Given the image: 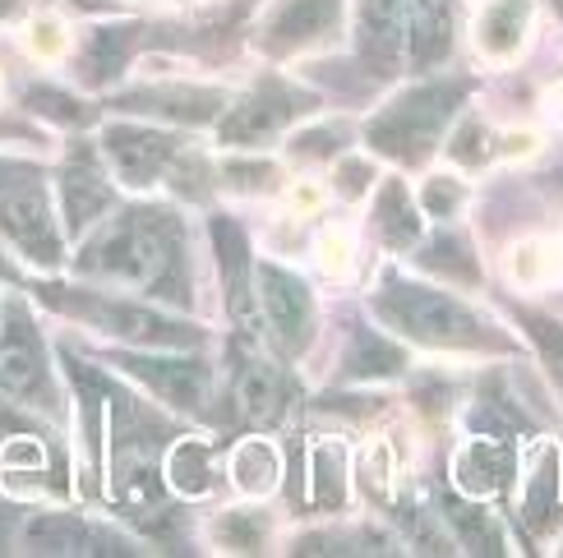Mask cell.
I'll use <instances>...</instances> for the list:
<instances>
[{"mask_svg":"<svg viewBox=\"0 0 563 558\" xmlns=\"http://www.w3.org/2000/svg\"><path fill=\"white\" fill-rule=\"evenodd\" d=\"M176 264H180L176 222L172 213H157V208H139V213L111 222L84 254L88 272L130 287H167L176 277Z\"/></svg>","mask_w":563,"mask_h":558,"instance_id":"6da1fadb","label":"cell"},{"mask_svg":"<svg viewBox=\"0 0 563 558\" xmlns=\"http://www.w3.org/2000/svg\"><path fill=\"white\" fill-rule=\"evenodd\" d=\"M379 319L388 328L407 333L416 342H430V346H476L485 333L481 323L466 314L457 300L439 295V291H426V287H407V282H393L384 295H379Z\"/></svg>","mask_w":563,"mask_h":558,"instance_id":"7a4b0ae2","label":"cell"},{"mask_svg":"<svg viewBox=\"0 0 563 558\" xmlns=\"http://www.w3.org/2000/svg\"><path fill=\"white\" fill-rule=\"evenodd\" d=\"M462 98V83H434V88H416L407 98H397L379 121L369 125V144L379 153H393L402 161H420L434 144L439 130L449 125V115Z\"/></svg>","mask_w":563,"mask_h":558,"instance_id":"3957f363","label":"cell"},{"mask_svg":"<svg viewBox=\"0 0 563 558\" xmlns=\"http://www.w3.org/2000/svg\"><path fill=\"white\" fill-rule=\"evenodd\" d=\"M254 287H260V305H264L273 342L287 356H296L300 346L310 342V328H314V300H310V291H305L300 277H291L287 268H273V264H264L260 272H254Z\"/></svg>","mask_w":563,"mask_h":558,"instance_id":"277c9868","label":"cell"},{"mask_svg":"<svg viewBox=\"0 0 563 558\" xmlns=\"http://www.w3.org/2000/svg\"><path fill=\"white\" fill-rule=\"evenodd\" d=\"M0 231L5 241L29 254L33 264H56L60 259V231H56V217L46 208V194L37 185H19V190H5L0 199Z\"/></svg>","mask_w":563,"mask_h":558,"instance_id":"5b68a950","label":"cell"},{"mask_svg":"<svg viewBox=\"0 0 563 558\" xmlns=\"http://www.w3.org/2000/svg\"><path fill=\"white\" fill-rule=\"evenodd\" d=\"M60 300V295H56ZM69 314L88 319L92 328H107L115 337H130V342H144V346H195L199 333L180 328V323L162 319L153 310H139V305H111V300H60Z\"/></svg>","mask_w":563,"mask_h":558,"instance_id":"8992f818","label":"cell"},{"mask_svg":"<svg viewBox=\"0 0 563 558\" xmlns=\"http://www.w3.org/2000/svg\"><path fill=\"white\" fill-rule=\"evenodd\" d=\"M102 144H107L115 176H121L125 185H153L176 153L172 134H157V130H144V125H111L102 134Z\"/></svg>","mask_w":563,"mask_h":558,"instance_id":"52a82bcc","label":"cell"},{"mask_svg":"<svg viewBox=\"0 0 563 558\" xmlns=\"http://www.w3.org/2000/svg\"><path fill=\"white\" fill-rule=\"evenodd\" d=\"M342 14V0H282L264 23V46L268 52H296L305 42H319L333 33Z\"/></svg>","mask_w":563,"mask_h":558,"instance_id":"ba28073f","label":"cell"},{"mask_svg":"<svg viewBox=\"0 0 563 558\" xmlns=\"http://www.w3.org/2000/svg\"><path fill=\"white\" fill-rule=\"evenodd\" d=\"M402 52V0H361V56L374 75H393Z\"/></svg>","mask_w":563,"mask_h":558,"instance_id":"9c48e42d","label":"cell"},{"mask_svg":"<svg viewBox=\"0 0 563 558\" xmlns=\"http://www.w3.org/2000/svg\"><path fill=\"white\" fill-rule=\"evenodd\" d=\"M42 383V346L33 328L19 314L10 319L5 337H0V392L5 398H29Z\"/></svg>","mask_w":563,"mask_h":558,"instance_id":"30bf717a","label":"cell"},{"mask_svg":"<svg viewBox=\"0 0 563 558\" xmlns=\"http://www.w3.org/2000/svg\"><path fill=\"white\" fill-rule=\"evenodd\" d=\"M512 467V453L508 444H499V438H472L457 461H453V480H457V490L462 494H472V499H485V494H495L504 476Z\"/></svg>","mask_w":563,"mask_h":558,"instance_id":"8fae6325","label":"cell"},{"mask_svg":"<svg viewBox=\"0 0 563 558\" xmlns=\"http://www.w3.org/2000/svg\"><path fill=\"white\" fill-rule=\"evenodd\" d=\"M125 365L153 392H162L172 406H203V398H208V375L195 360H139V356H130Z\"/></svg>","mask_w":563,"mask_h":558,"instance_id":"7c38bea8","label":"cell"},{"mask_svg":"<svg viewBox=\"0 0 563 558\" xmlns=\"http://www.w3.org/2000/svg\"><path fill=\"white\" fill-rule=\"evenodd\" d=\"M291 115L287 98H273V92H254L241 107H231V115L222 121V138L227 144H264L273 138Z\"/></svg>","mask_w":563,"mask_h":558,"instance_id":"4fadbf2b","label":"cell"},{"mask_svg":"<svg viewBox=\"0 0 563 558\" xmlns=\"http://www.w3.org/2000/svg\"><path fill=\"white\" fill-rule=\"evenodd\" d=\"M453 52V5L449 0H411V60L420 69Z\"/></svg>","mask_w":563,"mask_h":558,"instance_id":"5bb4252c","label":"cell"},{"mask_svg":"<svg viewBox=\"0 0 563 558\" xmlns=\"http://www.w3.org/2000/svg\"><path fill=\"white\" fill-rule=\"evenodd\" d=\"M522 29H527V5L522 0H495L485 5L481 23H476V42L485 56H512L522 46Z\"/></svg>","mask_w":563,"mask_h":558,"instance_id":"9a60e30c","label":"cell"},{"mask_svg":"<svg viewBox=\"0 0 563 558\" xmlns=\"http://www.w3.org/2000/svg\"><path fill=\"white\" fill-rule=\"evenodd\" d=\"M559 453L554 448H541L531 457V476H527V499H522V513L531 526H545V517L559 507V494H563V484H559Z\"/></svg>","mask_w":563,"mask_h":558,"instance_id":"2e32d148","label":"cell"},{"mask_svg":"<svg viewBox=\"0 0 563 558\" xmlns=\"http://www.w3.org/2000/svg\"><path fill=\"white\" fill-rule=\"evenodd\" d=\"M282 476V461H277V448L264 444V438H245V444L231 453V480L241 484L245 494H268Z\"/></svg>","mask_w":563,"mask_h":558,"instance_id":"e0dca14e","label":"cell"},{"mask_svg":"<svg viewBox=\"0 0 563 558\" xmlns=\"http://www.w3.org/2000/svg\"><path fill=\"white\" fill-rule=\"evenodd\" d=\"M107 203H111V190L92 167H69L65 171V217L75 231L88 226L98 213H107Z\"/></svg>","mask_w":563,"mask_h":558,"instance_id":"ac0fdd59","label":"cell"},{"mask_svg":"<svg viewBox=\"0 0 563 558\" xmlns=\"http://www.w3.org/2000/svg\"><path fill=\"white\" fill-rule=\"evenodd\" d=\"M374 222H379L388 245H411L420 236V217H416L411 194H407L402 180H388L379 190V199H374Z\"/></svg>","mask_w":563,"mask_h":558,"instance_id":"d6986e66","label":"cell"},{"mask_svg":"<svg viewBox=\"0 0 563 558\" xmlns=\"http://www.w3.org/2000/svg\"><path fill=\"white\" fill-rule=\"evenodd\" d=\"M213 241H218V254H222V277H227V295H231V310H236V319L245 323L250 319V282H245V272H250V259H245V241H241V231L231 226V222H218L213 226Z\"/></svg>","mask_w":563,"mask_h":558,"instance_id":"ffe728a7","label":"cell"},{"mask_svg":"<svg viewBox=\"0 0 563 558\" xmlns=\"http://www.w3.org/2000/svg\"><path fill=\"white\" fill-rule=\"evenodd\" d=\"M236 402L241 411L250 415L254 425H268L282 415V379L273 365H250L241 375V388H236Z\"/></svg>","mask_w":563,"mask_h":558,"instance_id":"44dd1931","label":"cell"},{"mask_svg":"<svg viewBox=\"0 0 563 558\" xmlns=\"http://www.w3.org/2000/svg\"><path fill=\"white\" fill-rule=\"evenodd\" d=\"M167 480H172V490L190 494V499L213 490V471H208V444H203V438H180V444L172 448Z\"/></svg>","mask_w":563,"mask_h":558,"instance_id":"7402d4cb","label":"cell"},{"mask_svg":"<svg viewBox=\"0 0 563 558\" xmlns=\"http://www.w3.org/2000/svg\"><path fill=\"white\" fill-rule=\"evenodd\" d=\"M310 471H314L310 499L319 507H342V499H346V453H342V444H314L310 448Z\"/></svg>","mask_w":563,"mask_h":558,"instance_id":"603a6c76","label":"cell"},{"mask_svg":"<svg viewBox=\"0 0 563 558\" xmlns=\"http://www.w3.org/2000/svg\"><path fill=\"white\" fill-rule=\"evenodd\" d=\"M397 369H402V351H397V346H388L384 337H374V333H361L356 346H351V356H346V375H351V379L397 375Z\"/></svg>","mask_w":563,"mask_h":558,"instance_id":"cb8c5ba5","label":"cell"},{"mask_svg":"<svg viewBox=\"0 0 563 558\" xmlns=\"http://www.w3.org/2000/svg\"><path fill=\"white\" fill-rule=\"evenodd\" d=\"M29 540L42 545L46 554H79L88 545V531L75 517H37L29 526Z\"/></svg>","mask_w":563,"mask_h":558,"instance_id":"d4e9b609","label":"cell"},{"mask_svg":"<svg viewBox=\"0 0 563 558\" xmlns=\"http://www.w3.org/2000/svg\"><path fill=\"white\" fill-rule=\"evenodd\" d=\"M420 259H426V268H434V272L466 277V282L476 277V259H472V254H466V245H462V241H453V236H439L426 254H420Z\"/></svg>","mask_w":563,"mask_h":558,"instance_id":"484cf974","label":"cell"},{"mask_svg":"<svg viewBox=\"0 0 563 558\" xmlns=\"http://www.w3.org/2000/svg\"><path fill=\"white\" fill-rule=\"evenodd\" d=\"M125 52H130V33H125V29H121V33L107 29V33L92 37V52H88V69H92V79L111 75V69L125 60Z\"/></svg>","mask_w":563,"mask_h":558,"instance_id":"4316f807","label":"cell"},{"mask_svg":"<svg viewBox=\"0 0 563 558\" xmlns=\"http://www.w3.org/2000/svg\"><path fill=\"white\" fill-rule=\"evenodd\" d=\"M449 522L462 531V536H466V545H472V549H489V526H485V513H476V507H462V503H453L449 507Z\"/></svg>","mask_w":563,"mask_h":558,"instance_id":"83f0119b","label":"cell"},{"mask_svg":"<svg viewBox=\"0 0 563 558\" xmlns=\"http://www.w3.org/2000/svg\"><path fill=\"white\" fill-rule=\"evenodd\" d=\"M218 536L231 545V549H254V545H260L264 540V522L260 517H227L222 526H218Z\"/></svg>","mask_w":563,"mask_h":558,"instance_id":"f1b7e54d","label":"cell"},{"mask_svg":"<svg viewBox=\"0 0 563 558\" xmlns=\"http://www.w3.org/2000/svg\"><path fill=\"white\" fill-rule=\"evenodd\" d=\"M527 323H531V333H536V342H541V351L554 365L559 388H563V328H559V323H550V319H527Z\"/></svg>","mask_w":563,"mask_h":558,"instance_id":"f546056e","label":"cell"},{"mask_svg":"<svg viewBox=\"0 0 563 558\" xmlns=\"http://www.w3.org/2000/svg\"><path fill=\"white\" fill-rule=\"evenodd\" d=\"M319 264H323V272H346L351 268V236L346 231H328V236L319 241Z\"/></svg>","mask_w":563,"mask_h":558,"instance_id":"4dcf8cb0","label":"cell"},{"mask_svg":"<svg viewBox=\"0 0 563 558\" xmlns=\"http://www.w3.org/2000/svg\"><path fill=\"white\" fill-rule=\"evenodd\" d=\"M388 480H393V453H388V444H374L365 453V484H369L374 494H384Z\"/></svg>","mask_w":563,"mask_h":558,"instance_id":"1f68e13d","label":"cell"},{"mask_svg":"<svg viewBox=\"0 0 563 558\" xmlns=\"http://www.w3.org/2000/svg\"><path fill=\"white\" fill-rule=\"evenodd\" d=\"M481 138H485V125H481V121H466V125L453 134V157H457V161H466V167H476V161L485 157Z\"/></svg>","mask_w":563,"mask_h":558,"instance_id":"d6a6232c","label":"cell"},{"mask_svg":"<svg viewBox=\"0 0 563 558\" xmlns=\"http://www.w3.org/2000/svg\"><path fill=\"white\" fill-rule=\"evenodd\" d=\"M29 42H33V52H37V56H46V60L65 52V33H60V23H56V19L33 23V37H29Z\"/></svg>","mask_w":563,"mask_h":558,"instance_id":"836d02e7","label":"cell"},{"mask_svg":"<svg viewBox=\"0 0 563 558\" xmlns=\"http://www.w3.org/2000/svg\"><path fill=\"white\" fill-rule=\"evenodd\" d=\"M462 203V190L449 180H430V190H426V208L430 213H453V208Z\"/></svg>","mask_w":563,"mask_h":558,"instance_id":"e575fe53","label":"cell"},{"mask_svg":"<svg viewBox=\"0 0 563 558\" xmlns=\"http://www.w3.org/2000/svg\"><path fill=\"white\" fill-rule=\"evenodd\" d=\"M328 138H338V130H314V134L296 138V157H323V153H333Z\"/></svg>","mask_w":563,"mask_h":558,"instance_id":"d590c367","label":"cell"},{"mask_svg":"<svg viewBox=\"0 0 563 558\" xmlns=\"http://www.w3.org/2000/svg\"><path fill=\"white\" fill-rule=\"evenodd\" d=\"M365 180H369V171L361 167V161H346V167H342V190H346V194H361Z\"/></svg>","mask_w":563,"mask_h":558,"instance_id":"8d00e7d4","label":"cell"},{"mask_svg":"<svg viewBox=\"0 0 563 558\" xmlns=\"http://www.w3.org/2000/svg\"><path fill=\"white\" fill-rule=\"evenodd\" d=\"M0 185H10V180H5V167H0Z\"/></svg>","mask_w":563,"mask_h":558,"instance_id":"74e56055","label":"cell"},{"mask_svg":"<svg viewBox=\"0 0 563 558\" xmlns=\"http://www.w3.org/2000/svg\"><path fill=\"white\" fill-rule=\"evenodd\" d=\"M554 5H559V10H563V0H554Z\"/></svg>","mask_w":563,"mask_h":558,"instance_id":"f35d334b","label":"cell"}]
</instances>
